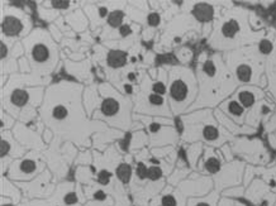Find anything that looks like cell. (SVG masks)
Segmentation results:
<instances>
[{
  "label": "cell",
  "mask_w": 276,
  "mask_h": 206,
  "mask_svg": "<svg viewBox=\"0 0 276 206\" xmlns=\"http://www.w3.org/2000/svg\"><path fill=\"white\" fill-rule=\"evenodd\" d=\"M84 85L60 81L46 87L39 117L46 128L52 131L53 141L68 142L78 147L91 146V134L109 129L105 123L90 119L84 107Z\"/></svg>",
  "instance_id": "1"
},
{
  "label": "cell",
  "mask_w": 276,
  "mask_h": 206,
  "mask_svg": "<svg viewBox=\"0 0 276 206\" xmlns=\"http://www.w3.org/2000/svg\"><path fill=\"white\" fill-rule=\"evenodd\" d=\"M198 97L188 113L218 108L238 89L235 76L227 67L221 53H200L195 70Z\"/></svg>",
  "instance_id": "2"
},
{
  "label": "cell",
  "mask_w": 276,
  "mask_h": 206,
  "mask_svg": "<svg viewBox=\"0 0 276 206\" xmlns=\"http://www.w3.org/2000/svg\"><path fill=\"white\" fill-rule=\"evenodd\" d=\"M84 107L90 119L105 123L122 132L133 129V97L123 94L110 82L90 84L84 89Z\"/></svg>",
  "instance_id": "3"
},
{
  "label": "cell",
  "mask_w": 276,
  "mask_h": 206,
  "mask_svg": "<svg viewBox=\"0 0 276 206\" xmlns=\"http://www.w3.org/2000/svg\"><path fill=\"white\" fill-rule=\"evenodd\" d=\"M265 37V31H253L251 13L241 7H231L216 14L208 45L217 52H231L256 45Z\"/></svg>",
  "instance_id": "4"
},
{
  "label": "cell",
  "mask_w": 276,
  "mask_h": 206,
  "mask_svg": "<svg viewBox=\"0 0 276 206\" xmlns=\"http://www.w3.org/2000/svg\"><path fill=\"white\" fill-rule=\"evenodd\" d=\"M24 56L31 66V73L26 76L29 86H44L51 81V75L60 62V51L52 34L43 28H34L22 39Z\"/></svg>",
  "instance_id": "5"
},
{
  "label": "cell",
  "mask_w": 276,
  "mask_h": 206,
  "mask_svg": "<svg viewBox=\"0 0 276 206\" xmlns=\"http://www.w3.org/2000/svg\"><path fill=\"white\" fill-rule=\"evenodd\" d=\"M44 86H29L26 76H9V80L2 85V110L18 120L19 123L32 122L36 119L44 97Z\"/></svg>",
  "instance_id": "6"
},
{
  "label": "cell",
  "mask_w": 276,
  "mask_h": 206,
  "mask_svg": "<svg viewBox=\"0 0 276 206\" xmlns=\"http://www.w3.org/2000/svg\"><path fill=\"white\" fill-rule=\"evenodd\" d=\"M180 138L186 144L201 142L204 146L219 149L231 143L235 137L219 124L213 109H199L180 117Z\"/></svg>",
  "instance_id": "7"
},
{
  "label": "cell",
  "mask_w": 276,
  "mask_h": 206,
  "mask_svg": "<svg viewBox=\"0 0 276 206\" xmlns=\"http://www.w3.org/2000/svg\"><path fill=\"white\" fill-rule=\"evenodd\" d=\"M223 60L238 86H265V58L260 55L256 45L224 53Z\"/></svg>",
  "instance_id": "8"
},
{
  "label": "cell",
  "mask_w": 276,
  "mask_h": 206,
  "mask_svg": "<svg viewBox=\"0 0 276 206\" xmlns=\"http://www.w3.org/2000/svg\"><path fill=\"white\" fill-rule=\"evenodd\" d=\"M167 99L174 117L186 114L198 97V80L195 71L184 65L170 66Z\"/></svg>",
  "instance_id": "9"
},
{
  "label": "cell",
  "mask_w": 276,
  "mask_h": 206,
  "mask_svg": "<svg viewBox=\"0 0 276 206\" xmlns=\"http://www.w3.org/2000/svg\"><path fill=\"white\" fill-rule=\"evenodd\" d=\"M133 113L152 118L174 119L167 96L156 94L152 89V78L149 71L144 70L141 82L133 95Z\"/></svg>",
  "instance_id": "10"
},
{
  "label": "cell",
  "mask_w": 276,
  "mask_h": 206,
  "mask_svg": "<svg viewBox=\"0 0 276 206\" xmlns=\"http://www.w3.org/2000/svg\"><path fill=\"white\" fill-rule=\"evenodd\" d=\"M133 119L140 120L144 124L145 131L150 138V148L176 146L181 138L180 132L175 127L174 119L170 118H152L146 115L133 114Z\"/></svg>",
  "instance_id": "11"
},
{
  "label": "cell",
  "mask_w": 276,
  "mask_h": 206,
  "mask_svg": "<svg viewBox=\"0 0 276 206\" xmlns=\"http://www.w3.org/2000/svg\"><path fill=\"white\" fill-rule=\"evenodd\" d=\"M2 38L9 43H17L19 38H26L33 29L28 13L12 3H2Z\"/></svg>",
  "instance_id": "12"
},
{
  "label": "cell",
  "mask_w": 276,
  "mask_h": 206,
  "mask_svg": "<svg viewBox=\"0 0 276 206\" xmlns=\"http://www.w3.org/2000/svg\"><path fill=\"white\" fill-rule=\"evenodd\" d=\"M47 162L39 152L31 151L22 158L12 162L7 177L14 182H28L46 171Z\"/></svg>",
  "instance_id": "13"
},
{
  "label": "cell",
  "mask_w": 276,
  "mask_h": 206,
  "mask_svg": "<svg viewBox=\"0 0 276 206\" xmlns=\"http://www.w3.org/2000/svg\"><path fill=\"white\" fill-rule=\"evenodd\" d=\"M214 190L213 178L209 176L201 175L198 171L190 173L188 178L179 183L174 188V193L176 195L180 203L186 206L189 197H201L208 195Z\"/></svg>",
  "instance_id": "14"
},
{
  "label": "cell",
  "mask_w": 276,
  "mask_h": 206,
  "mask_svg": "<svg viewBox=\"0 0 276 206\" xmlns=\"http://www.w3.org/2000/svg\"><path fill=\"white\" fill-rule=\"evenodd\" d=\"M233 154L240 157L241 161L251 166L263 164L270 159L267 149L260 139H248L246 137H235L231 142Z\"/></svg>",
  "instance_id": "15"
},
{
  "label": "cell",
  "mask_w": 276,
  "mask_h": 206,
  "mask_svg": "<svg viewBox=\"0 0 276 206\" xmlns=\"http://www.w3.org/2000/svg\"><path fill=\"white\" fill-rule=\"evenodd\" d=\"M201 26L203 24L199 23L191 14H179L167 24L166 29H165L164 34L161 37L160 46H162L165 50H170L174 46H176V43L180 42L181 34L186 33L189 31H196L198 33H200Z\"/></svg>",
  "instance_id": "16"
},
{
  "label": "cell",
  "mask_w": 276,
  "mask_h": 206,
  "mask_svg": "<svg viewBox=\"0 0 276 206\" xmlns=\"http://www.w3.org/2000/svg\"><path fill=\"white\" fill-rule=\"evenodd\" d=\"M27 198H47L55 193L56 188L52 182V175L48 170L44 171L34 180L28 182H16Z\"/></svg>",
  "instance_id": "17"
},
{
  "label": "cell",
  "mask_w": 276,
  "mask_h": 206,
  "mask_svg": "<svg viewBox=\"0 0 276 206\" xmlns=\"http://www.w3.org/2000/svg\"><path fill=\"white\" fill-rule=\"evenodd\" d=\"M27 154V148L22 146L12 131H2L0 141V157H2V176L8 171L12 162L22 158Z\"/></svg>",
  "instance_id": "18"
},
{
  "label": "cell",
  "mask_w": 276,
  "mask_h": 206,
  "mask_svg": "<svg viewBox=\"0 0 276 206\" xmlns=\"http://www.w3.org/2000/svg\"><path fill=\"white\" fill-rule=\"evenodd\" d=\"M12 133L22 146L26 147V148H31L32 151L41 152L44 151L47 147V144L44 143L43 138H41L39 133L34 132L24 123H17L12 129Z\"/></svg>",
  "instance_id": "19"
},
{
  "label": "cell",
  "mask_w": 276,
  "mask_h": 206,
  "mask_svg": "<svg viewBox=\"0 0 276 206\" xmlns=\"http://www.w3.org/2000/svg\"><path fill=\"white\" fill-rule=\"evenodd\" d=\"M235 99L242 105L245 109L250 110L253 105L260 100L265 99V91L258 86L252 85H245V86H238L236 92L233 94Z\"/></svg>",
  "instance_id": "20"
},
{
  "label": "cell",
  "mask_w": 276,
  "mask_h": 206,
  "mask_svg": "<svg viewBox=\"0 0 276 206\" xmlns=\"http://www.w3.org/2000/svg\"><path fill=\"white\" fill-rule=\"evenodd\" d=\"M218 109L221 112H223L224 114L228 118L233 120L235 123H237L238 126H246V115H247L248 110L245 109L237 100L235 99V96H231L226 100V101L222 102L218 107Z\"/></svg>",
  "instance_id": "21"
},
{
  "label": "cell",
  "mask_w": 276,
  "mask_h": 206,
  "mask_svg": "<svg viewBox=\"0 0 276 206\" xmlns=\"http://www.w3.org/2000/svg\"><path fill=\"white\" fill-rule=\"evenodd\" d=\"M214 115H216L219 124H221V126L223 127L227 132H228V133L232 134L233 137L251 136V134L256 133V131H257V129L251 128V127L248 126H238L237 123H235L232 119H231V118L227 117V115L224 114L223 112H221L218 108L214 110Z\"/></svg>",
  "instance_id": "22"
},
{
  "label": "cell",
  "mask_w": 276,
  "mask_h": 206,
  "mask_svg": "<svg viewBox=\"0 0 276 206\" xmlns=\"http://www.w3.org/2000/svg\"><path fill=\"white\" fill-rule=\"evenodd\" d=\"M268 190L270 188L267 187V185L261 178H253L250 185L246 187L245 196L243 197L250 201L251 203H253L255 206H260L261 202L266 198Z\"/></svg>",
  "instance_id": "23"
},
{
  "label": "cell",
  "mask_w": 276,
  "mask_h": 206,
  "mask_svg": "<svg viewBox=\"0 0 276 206\" xmlns=\"http://www.w3.org/2000/svg\"><path fill=\"white\" fill-rule=\"evenodd\" d=\"M66 70L70 75L75 76L79 80L88 81L90 78V60L80 61V62L66 61Z\"/></svg>",
  "instance_id": "24"
},
{
  "label": "cell",
  "mask_w": 276,
  "mask_h": 206,
  "mask_svg": "<svg viewBox=\"0 0 276 206\" xmlns=\"http://www.w3.org/2000/svg\"><path fill=\"white\" fill-rule=\"evenodd\" d=\"M191 16L199 22V23H208L212 19L216 18V11L214 7L209 3H195L191 8Z\"/></svg>",
  "instance_id": "25"
},
{
  "label": "cell",
  "mask_w": 276,
  "mask_h": 206,
  "mask_svg": "<svg viewBox=\"0 0 276 206\" xmlns=\"http://www.w3.org/2000/svg\"><path fill=\"white\" fill-rule=\"evenodd\" d=\"M204 148H205V146H204L201 142L188 144V146L185 147L186 158H188L189 167L191 168V171L198 170V164H199V161L201 159V157H203Z\"/></svg>",
  "instance_id": "26"
},
{
  "label": "cell",
  "mask_w": 276,
  "mask_h": 206,
  "mask_svg": "<svg viewBox=\"0 0 276 206\" xmlns=\"http://www.w3.org/2000/svg\"><path fill=\"white\" fill-rule=\"evenodd\" d=\"M110 7V6H109ZM127 7V4H122V6H118L115 4L114 8L110 9L109 14L107 17V26L110 29H119L120 27L124 24L125 19V12L124 8Z\"/></svg>",
  "instance_id": "27"
},
{
  "label": "cell",
  "mask_w": 276,
  "mask_h": 206,
  "mask_svg": "<svg viewBox=\"0 0 276 206\" xmlns=\"http://www.w3.org/2000/svg\"><path fill=\"white\" fill-rule=\"evenodd\" d=\"M147 146H150V138L147 132L145 129L133 132L129 138V151L134 154L137 152L142 151V149L147 148Z\"/></svg>",
  "instance_id": "28"
},
{
  "label": "cell",
  "mask_w": 276,
  "mask_h": 206,
  "mask_svg": "<svg viewBox=\"0 0 276 206\" xmlns=\"http://www.w3.org/2000/svg\"><path fill=\"white\" fill-rule=\"evenodd\" d=\"M265 71L268 80V90L276 97V50L265 58Z\"/></svg>",
  "instance_id": "29"
},
{
  "label": "cell",
  "mask_w": 276,
  "mask_h": 206,
  "mask_svg": "<svg viewBox=\"0 0 276 206\" xmlns=\"http://www.w3.org/2000/svg\"><path fill=\"white\" fill-rule=\"evenodd\" d=\"M2 196L11 198L14 203H19L22 201V190L16 183H12L7 176H2Z\"/></svg>",
  "instance_id": "30"
},
{
  "label": "cell",
  "mask_w": 276,
  "mask_h": 206,
  "mask_svg": "<svg viewBox=\"0 0 276 206\" xmlns=\"http://www.w3.org/2000/svg\"><path fill=\"white\" fill-rule=\"evenodd\" d=\"M219 198H221V193L213 190L208 195L201 197H189L186 206H218Z\"/></svg>",
  "instance_id": "31"
},
{
  "label": "cell",
  "mask_w": 276,
  "mask_h": 206,
  "mask_svg": "<svg viewBox=\"0 0 276 206\" xmlns=\"http://www.w3.org/2000/svg\"><path fill=\"white\" fill-rule=\"evenodd\" d=\"M65 21L67 22V24H70L76 32H84L88 28V17L84 16V13L81 11L73 12V13L67 14L65 17Z\"/></svg>",
  "instance_id": "32"
},
{
  "label": "cell",
  "mask_w": 276,
  "mask_h": 206,
  "mask_svg": "<svg viewBox=\"0 0 276 206\" xmlns=\"http://www.w3.org/2000/svg\"><path fill=\"white\" fill-rule=\"evenodd\" d=\"M133 172H134V170H133L130 162L122 161L115 168V177L122 185H128L132 181Z\"/></svg>",
  "instance_id": "33"
},
{
  "label": "cell",
  "mask_w": 276,
  "mask_h": 206,
  "mask_svg": "<svg viewBox=\"0 0 276 206\" xmlns=\"http://www.w3.org/2000/svg\"><path fill=\"white\" fill-rule=\"evenodd\" d=\"M191 172H194V171H191L189 167H186V168H177L176 167L174 171H172L171 175L166 178L167 185L172 186V187H176V186L179 185L181 181H184L185 178H188L189 176H190Z\"/></svg>",
  "instance_id": "34"
},
{
  "label": "cell",
  "mask_w": 276,
  "mask_h": 206,
  "mask_svg": "<svg viewBox=\"0 0 276 206\" xmlns=\"http://www.w3.org/2000/svg\"><path fill=\"white\" fill-rule=\"evenodd\" d=\"M256 47H257L258 52H260V55L262 56L263 58L268 57V56H270L271 53H273V51L276 50L275 42H273L272 39H271L270 37H267V36L263 37V38L261 39L260 42H257Z\"/></svg>",
  "instance_id": "35"
},
{
  "label": "cell",
  "mask_w": 276,
  "mask_h": 206,
  "mask_svg": "<svg viewBox=\"0 0 276 206\" xmlns=\"http://www.w3.org/2000/svg\"><path fill=\"white\" fill-rule=\"evenodd\" d=\"M245 190L246 187L243 185L233 186V187H229L227 188V190H224L221 195L226 196V197H231V198H241L245 196Z\"/></svg>",
  "instance_id": "36"
},
{
  "label": "cell",
  "mask_w": 276,
  "mask_h": 206,
  "mask_svg": "<svg viewBox=\"0 0 276 206\" xmlns=\"http://www.w3.org/2000/svg\"><path fill=\"white\" fill-rule=\"evenodd\" d=\"M176 58L182 63L184 66H186V63L190 62L193 60V51L189 47H180L176 51Z\"/></svg>",
  "instance_id": "37"
},
{
  "label": "cell",
  "mask_w": 276,
  "mask_h": 206,
  "mask_svg": "<svg viewBox=\"0 0 276 206\" xmlns=\"http://www.w3.org/2000/svg\"><path fill=\"white\" fill-rule=\"evenodd\" d=\"M16 126V119L8 113L2 110V131H12Z\"/></svg>",
  "instance_id": "38"
},
{
  "label": "cell",
  "mask_w": 276,
  "mask_h": 206,
  "mask_svg": "<svg viewBox=\"0 0 276 206\" xmlns=\"http://www.w3.org/2000/svg\"><path fill=\"white\" fill-rule=\"evenodd\" d=\"M161 22H162V18L161 16H160V13H157V12H151V13L147 14L146 23L149 28L151 29L157 28V27L161 24Z\"/></svg>",
  "instance_id": "39"
},
{
  "label": "cell",
  "mask_w": 276,
  "mask_h": 206,
  "mask_svg": "<svg viewBox=\"0 0 276 206\" xmlns=\"http://www.w3.org/2000/svg\"><path fill=\"white\" fill-rule=\"evenodd\" d=\"M218 206H247V203L242 202V201L238 200V198H231L221 195Z\"/></svg>",
  "instance_id": "40"
},
{
  "label": "cell",
  "mask_w": 276,
  "mask_h": 206,
  "mask_svg": "<svg viewBox=\"0 0 276 206\" xmlns=\"http://www.w3.org/2000/svg\"><path fill=\"white\" fill-rule=\"evenodd\" d=\"M219 151H221V153L223 154L224 159H226L227 162L235 161V154H233V151H232V147H231V143H226V144H224V146H222L221 148H219Z\"/></svg>",
  "instance_id": "41"
},
{
  "label": "cell",
  "mask_w": 276,
  "mask_h": 206,
  "mask_svg": "<svg viewBox=\"0 0 276 206\" xmlns=\"http://www.w3.org/2000/svg\"><path fill=\"white\" fill-rule=\"evenodd\" d=\"M73 3L71 2H63V0H53L50 2V7L52 9H58V11H63V9L71 8Z\"/></svg>",
  "instance_id": "42"
},
{
  "label": "cell",
  "mask_w": 276,
  "mask_h": 206,
  "mask_svg": "<svg viewBox=\"0 0 276 206\" xmlns=\"http://www.w3.org/2000/svg\"><path fill=\"white\" fill-rule=\"evenodd\" d=\"M2 206H19V205L18 203H14L11 198L2 196Z\"/></svg>",
  "instance_id": "43"
},
{
  "label": "cell",
  "mask_w": 276,
  "mask_h": 206,
  "mask_svg": "<svg viewBox=\"0 0 276 206\" xmlns=\"http://www.w3.org/2000/svg\"><path fill=\"white\" fill-rule=\"evenodd\" d=\"M273 203H275V202H271V203H268V205H266V206H273Z\"/></svg>",
  "instance_id": "44"
},
{
  "label": "cell",
  "mask_w": 276,
  "mask_h": 206,
  "mask_svg": "<svg viewBox=\"0 0 276 206\" xmlns=\"http://www.w3.org/2000/svg\"><path fill=\"white\" fill-rule=\"evenodd\" d=\"M273 206H276V201H275V203H273Z\"/></svg>",
  "instance_id": "45"
}]
</instances>
